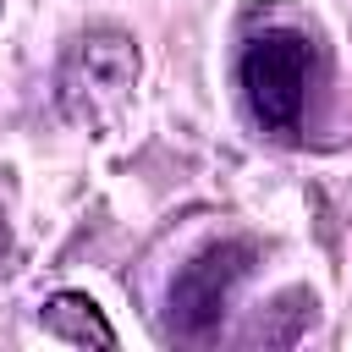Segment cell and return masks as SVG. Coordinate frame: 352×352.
<instances>
[{
  "label": "cell",
  "mask_w": 352,
  "mask_h": 352,
  "mask_svg": "<svg viewBox=\"0 0 352 352\" xmlns=\"http://www.w3.org/2000/svg\"><path fill=\"white\" fill-rule=\"evenodd\" d=\"M138 88V44L132 33L99 22V28H82L66 38L60 50V66H55V104L72 126H110L126 99Z\"/></svg>",
  "instance_id": "cell-1"
},
{
  "label": "cell",
  "mask_w": 352,
  "mask_h": 352,
  "mask_svg": "<svg viewBox=\"0 0 352 352\" xmlns=\"http://www.w3.org/2000/svg\"><path fill=\"white\" fill-rule=\"evenodd\" d=\"M253 258H258V248L242 242V236H226V242L198 248V253L176 270V280H170V297H165V302H170V330L187 336V341H204V336L226 319V302H231V292L248 280Z\"/></svg>",
  "instance_id": "cell-2"
},
{
  "label": "cell",
  "mask_w": 352,
  "mask_h": 352,
  "mask_svg": "<svg viewBox=\"0 0 352 352\" xmlns=\"http://www.w3.org/2000/svg\"><path fill=\"white\" fill-rule=\"evenodd\" d=\"M308 38L302 33H258L242 50V94L248 110L258 116V126L270 132H297L302 121V99H308Z\"/></svg>",
  "instance_id": "cell-3"
},
{
  "label": "cell",
  "mask_w": 352,
  "mask_h": 352,
  "mask_svg": "<svg viewBox=\"0 0 352 352\" xmlns=\"http://www.w3.org/2000/svg\"><path fill=\"white\" fill-rule=\"evenodd\" d=\"M38 324L55 336V341H72V346H116V330L110 319L99 314V302L88 292H55L44 308H38Z\"/></svg>",
  "instance_id": "cell-4"
},
{
  "label": "cell",
  "mask_w": 352,
  "mask_h": 352,
  "mask_svg": "<svg viewBox=\"0 0 352 352\" xmlns=\"http://www.w3.org/2000/svg\"><path fill=\"white\" fill-rule=\"evenodd\" d=\"M11 253V231H6V209H0V258Z\"/></svg>",
  "instance_id": "cell-5"
}]
</instances>
